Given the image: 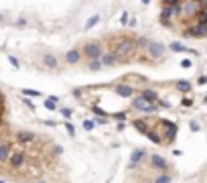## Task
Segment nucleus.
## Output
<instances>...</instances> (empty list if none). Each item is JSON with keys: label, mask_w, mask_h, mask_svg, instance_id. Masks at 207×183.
Listing matches in <instances>:
<instances>
[{"label": "nucleus", "mask_w": 207, "mask_h": 183, "mask_svg": "<svg viewBox=\"0 0 207 183\" xmlns=\"http://www.w3.org/2000/svg\"><path fill=\"white\" fill-rule=\"evenodd\" d=\"M136 47H138L136 39H120L116 45V53H118V57H130Z\"/></svg>", "instance_id": "nucleus-1"}, {"label": "nucleus", "mask_w": 207, "mask_h": 183, "mask_svg": "<svg viewBox=\"0 0 207 183\" xmlns=\"http://www.w3.org/2000/svg\"><path fill=\"white\" fill-rule=\"evenodd\" d=\"M83 55H85V57H88L89 61H92V59H102V57H104L102 43H100V41H89V43H85V47H83Z\"/></svg>", "instance_id": "nucleus-2"}, {"label": "nucleus", "mask_w": 207, "mask_h": 183, "mask_svg": "<svg viewBox=\"0 0 207 183\" xmlns=\"http://www.w3.org/2000/svg\"><path fill=\"white\" fill-rule=\"evenodd\" d=\"M146 53L152 59H162L165 53H167V47L162 45V43H148V45H146Z\"/></svg>", "instance_id": "nucleus-3"}, {"label": "nucleus", "mask_w": 207, "mask_h": 183, "mask_svg": "<svg viewBox=\"0 0 207 183\" xmlns=\"http://www.w3.org/2000/svg\"><path fill=\"white\" fill-rule=\"evenodd\" d=\"M185 35L187 37H195V39H201V37H207V23L203 25H193V27H189V30H185Z\"/></svg>", "instance_id": "nucleus-4"}, {"label": "nucleus", "mask_w": 207, "mask_h": 183, "mask_svg": "<svg viewBox=\"0 0 207 183\" xmlns=\"http://www.w3.org/2000/svg\"><path fill=\"white\" fill-rule=\"evenodd\" d=\"M162 124H165V130H167L165 141L167 142H172V141H175V136H177V132H179V126H177L175 122H171V120H162Z\"/></svg>", "instance_id": "nucleus-5"}, {"label": "nucleus", "mask_w": 207, "mask_h": 183, "mask_svg": "<svg viewBox=\"0 0 207 183\" xmlns=\"http://www.w3.org/2000/svg\"><path fill=\"white\" fill-rule=\"evenodd\" d=\"M150 165L158 171H169V161L165 159L162 155H152L150 157Z\"/></svg>", "instance_id": "nucleus-6"}, {"label": "nucleus", "mask_w": 207, "mask_h": 183, "mask_svg": "<svg viewBox=\"0 0 207 183\" xmlns=\"http://www.w3.org/2000/svg\"><path fill=\"white\" fill-rule=\"evenodd\" d=\"M114 94H118L120 98H132L134 96V88L130 84H118L114 88Z\"/></svg>", "instance_id": "nucleus-7"}, {"label": "nucleus", "mask_w": 207, "mask_h": 183, "mask_svg": "<svg viewBox=\"0 0 207 183\" xmlns=\"http://www.w3.org/2000/svg\"><path fill=\"white\" fill-rule=\"evenodd\" d=\"M146 157H148V152H146L144 149H136V151H132V155H130V169H134L140 161H144Z\"/></svg>", "instance_id": "nucleus-8"}, {"label": "nucleus", "mask_w": 207, "mask_h": 183, "mask_svg": "<svg viewBox=\"0 0 207 183\" xmlns=\"http://www.w3.org/2000/svg\"><path fill=\"white\" fill-rule=\"evenodd\" d=\"M8 163L12 165V167L14 169H20L24 165V152H20V151H14L10 155V161H8Z\"/></svg>", "instance_id": "nucleus-9"}, {"label": "nucleus", "mask_w": 207, "mask_h": 183, "mask_svg": "<svg viewBox=\"0 0 207 183\" xmlns=\"http://www.w3.org/2000/svg\"><path fill=\"white\" fill-rule=\"evenodd\" d=\"M16 141L23 142V145H29V142L34 141V132H31V130H19L16 132Z\"/></svg>", "instance_id": "nucleus-10"}, {"label": "nucleus", "mask_w": 207, "mask_h": 183, "mask_svg": "<svg viewBox=\"0 0 207 183\" xmlns=\"http://www.w3.org/2000/svg\"><path fill=\"white\" fill-rule=\"evenodd\" d=\"M65 61H67L69 65L79 63V61H81V51L79 49H69L67 53H65Z\"/></svg>", "instance_id": "nucleus-11"}, {"label": "nucleus", "mask_w": 207, "mask_h": 183, "mask_svg": "<svg viewBox=\"0 0 207 183\" xmlns=\"http://www.w3.org/2000/svg\"><path fill=\"white\" fill-rule=\"evenodd\" d=\"M118 53L116 51H108V53H104V57H102V63L106 65V67H112V65H116L118 63Z\"/></svg>", "instance_id": "nucleus-12"}, {"label": "nucleus", "mask_w": 207, "mask_h": 183, "mask_svg": "<svg viewBox=\"0 0 207 183\" xmlns=\"http://www.w3.org/2000/svg\"><path fill=\"white\" fill-rule=\"evenodd\" d=\"M140 96L144 100H148V102H158V92L152 90V88H144V90L140 92Z\"/></svg>", "instance_id": "nucleus-13"}, {"label": "nucleus", "mask_w": 207, "mask_h": 183, "mask_svg": "<svg viewBox=\"0 0 207 183\" xmlns=\"http://www.w3.org/2000/svg\"><path fill=\"white\" fill-rule=\"evenodd\" d=\"M43 65H45V67H49V69H57L59 61H57V57H55V55L47 53V55H43Z\"/></svg>", "instance_id": "nucleus-14"}, {"label": "nucleus", "mask_w": 207, "mask_h": 183, "mask_svg": "<svg viewBox=\"0 0 207 183\" xmlns=\"http://www.w3.org/2000/svg\"><path fill=\"white\" fill-rule=\"evenodd\" d=\"M0 161L2 163L10 161V147H8V142H0Z\"/></svg>", "instance_id": "nucleus-15"}, {"label": "nucleus", "mask_w": 207, "mask_h": 183, "mask_svg": "<svg viewBox=\"0 0 207 183\" xmlns=\"http://www.w3.org/2000/svg\"><path fill=\"white\" fill-rule=\"evenodd\" d=\"M132 126H134V128H136V130H138V132H140V134H144V136H146V134L150 132L148 124H146L144 120H134V122H132Z\"/></svg>", "instance_id": "nucleus-16"}, {"label": "nucleus", "mask_w": 207, "mask_h": 183, "mask_svg": "<svg viewBox=\"0 0 207 183\" xmlns=\"http://www.w3.org/2000/svg\"><path fill=\"white\" fill-rule=\"evenodd\" d=\"M169 49L171 51H175V53H193V49H187V47H185V45H181V43H171V45H169Z\"/></svg>", "instance_id": "nucleus-17"}, {"label": "nucleus", "mask_w": 207, "mask_h": 183, "mask_svg": "<svg viewBox=\"0 0 207 183\" xmlns=\"http://www.w3.org/2000/svg\"><path fill=\"white\" fill-rule=\"evenodd\" d=\"M191 81H187V80H181V81H177V90L179 92H183V94H187V92H191Z\"/></svg>", "instance_id": "nucleus-18"}, {"label": "nucleus", "mask_w": 207, "mask_h": 183, "mask_svg": "<svg viewBox=\"0 0 207 183\" xmlns=\"http://www.w3.org/2000/svg\"><path fill=\"white\" fill-rule=\"evenodd\" d=\"M154 183H172V175H169L167 171H161V175H157Z\"/></svg>", "instance_id": "nucleus-19"}, {"label": "nucleus", "mask_w": 207, "mask_h": 183, "mask_svg": "<svg viewBox=\"0 0 207 183\" xmlns=\"http://www.w3.org/2000/svg\"><path fill=\"white\" fill-rule=\"evenodd\" d=\"M20 94H23V96H29V98H39V96H43L39 90H31V88H23V90H20Z\"/></svg>", "instance_id": "nucleus-20"}, {"label": "nucleus", "mask_w": 207, "mask_h": 183, "mask_svg": "<svg viewBox=\"0 0 207 183\" xmlns=\"http://www.w3.org/2000/svg\"><path fill=\"white\" fill-rule=\"evenodd\" d=\"M146 138H148V141H150V142H154V145H162V138H161V136H158V134H157V132H152V130H150V132H148V134H146Z\"/></svg>", "instance_id": "nucleus-21"}, {"label": "nucleus", "mask_w": 207, "mask_h": 183, "mask_svg": "<svg viewBox=\"0 0 207 183\" xmlns=\"http://www.w3.org/2000/svg\"><path fill=\"white\" fill-rule=\"evenodd\" d=\"M98 23H100V14H93V16H89V19H88V23H85V29H93Z\"/></svg>", "instance_id": "nucleus-22"}, {"label": "nucleus", "mask_w": 207, "mask_h": 183, "mask_svg": "<svg viewBox=\"0 0 207 183\" xmlns=\"http://www.w3.org/2000/svg\"><path fill=\"white\" fill-rule=\"evenodd\" d=\"M102 67H104L102 59H92V61H89V69H92V71H100Z\"/></svg>", "instance_id": "nucleus-23"}, {"label": "nucleus", "mask_w": 207, "mask_h": 183, "mask_svg": "<svg viewBox=\"0 0 207 183\" xmlns=\"http://www.w3.org/2000/svg\"><path fill=\"white\" fill-rule=\"evenodd\" d=\"M45 108H47L49 112H55V110H57V102H55V100H51V98H47V100H45Z\"/></svg>", "instance_id": "nucleus-24"}, {"label": "nucleus", "mask_w": 207, "mask_h": 183, "mask_svg": "<svg viewBox=\"0 0 207 183\" xmlns=\"http://www.w3.org/2000/svg\"><path fill=\"white\" fill-rule=\"evenodd\" d=\"M59 112H61V116H63L65 120H69V118H71V114H73L71 108H59Z\"/></svg>", "instance_id": "nucleus-25"}, {"label": "nucleus", "mask_w": 207, "mask_h": 183, "mask_svg": "<svg viewBox=\"0 0 207 183\" xmlns=\"http://www.w3.org/2000/svg\"><path fill=\"white\" fill-rule=\"evenodd\" d=\"M189 128H191V132H199V130H201V124H199L197 120H191V122H189Z\"/></svg>", "instance_id": "nucleus-26"}, {"label": "nucleus", "mask_w": 207, "mask_h": 183, "mask_svg": "<svg viewBox=\"0 0 207 183\" xmlns=\"http://www.w3.org/2000/svg\"><path fill=\"white\" fill-rule=\"evenodd\" d=\"M65 130H67L69 136H75V128H73V124H71L69 120H65Z\"/></svg>", "instance_id": "nucleus-27"}, {"label": "nucleus", "mask_w": 207, "mask_h": 183, "mask_svg": "<svg viewBox=\"0 0 207 183\" xmlns=\"http://www.w3.org/2000/svg\"><path fill=\"white\" fill-rule=\"evenodd\" d=\"M93 126H96V120H83V130H93Z\"/></svg>", "instance_id": "nucleus-28"}, {"label": "nucleus", "mask_w": 207, "mask_h": 183, "mask_svg": "<svg viewBox=\"0 0 207 183\" xmlns=\"http://www.w3.org/2000/svg\"><path fill=\"white\" fill-rule=\"evenodd\" d=\"M126 116H128V112H116V114H112V118L114 120H126Z\"/></svg>", "instance_id": "nucleus-29"}, {"label": "nucleus", "mask_w": 207, "mask_h": 183, "mask_svg": "<svg viewBox=\"0 0 207 183\" xmlns=\"http://www.w3.org/2000/svg\"><path fill=\"white\" fill-rule=\"evenodd\" d=\"M92 112H93L96 116H106V110H102L100 106H92Z\"/></svg>", "instance_id": "nucleus-30"}, {"label": "nucleus", "mask_w": 207, "mask_h": 183, "mask_svg": "<svg viewBox=\"0 0 207 183\" xmlns=\"http://www.w3.org/2000/svg\"><path fill=\"white\" fill-rule=\"evenodd\" d=\"M136 43H138V47H142V49H146V45H148V39H144V37H140V39H136Z\"/></svg>", "instance_id": "nucleus-31"}, {"label": "nucleus", "mask_w": 207, "mask_h": 183, "mask_svg": "<svg viewBox=\"0 0 207 183\" xmlns=\"http://www.w3.org/2000/svg\"><path fill=\"white\" fill-rule=\"evenodd\" d=\"M8 61H10V65H12V67H16V69H19V67H20V63H19V59H16V57H14V55H8Z\"/></svg>", "instance_id": "nucleus-32"}, {"label": "nucleus", "mask_w": 207, "mask_h": 183, "mask_svg": "<svg viewBox=\"0 0 207 183\" xmlns=\"http://www.w3.org/2000/svg\"><path fill=\"white\" fill-rule=\"evenodd\" d=\"M106 122H108L106 116H96V124H98V126H104Z\"/></svg>", "instance_id": "nucleus-33"}, {"label": "nucleus", "mask_w": 207, "mask_h": 183, "mask_svg": "<svg viewBox=\"0 0 207 183\" xmlns=\"http://www.w3.org/2000/svg\"><path fill=\"white\" fill-rule=\"evenodd\" d=\"M191 65H193V61H191V59H183V61H181V67H183V69H189Z\"/></svg>", "instance_id": "nucleus-34"}, {"label": "nucleus", "mask_w": 207, "mask_h": 183, "mask_svg": "<svg viewBox=\"0 0 207 183\" xmlns=\"http://www.w3.org/2000/svg\"><path fill=\"white\" fill-rule=\"evenodd\" d=\"M53 152H55L57 157H59V155H63V147H61V145H55V147H53Z\"/></svg>", "instance_id": "nucleus-35"}, {"label": "nucleus", "mask_w": 207, "mask_h": 183, "mask_svg": "<svg viewBox=\"0 0 207 183\" xmlns=\"http://www.w3.org/2000/svg\"><path fill=\"white\" fill-rule=\"evenodd\" d=\"M197 84H199V86H205V84H207V75H199V80H197Z\"/></svg>", "instance_id": "nucleus-36"}, {"label": "nucleus", "mask_w": 207, "mask_h": 183, "mask_svg": "<svg viewBox=\"0 0 207 183\" xmlns=\"http://www.w3.org/2000/svg\"><path fill=\"white\" fill-rule=\"evenodd\" d=\"M120 23H122V25L128 23V12H122V16H120Z\"/></svg>", "instance_id": "nucleus-37"}, {"label": "nucleus", "mask_w": 207, "mask_h": 183, "mask_svg": "<svg viewBox=\"0 0 207 183\" xmlns=\"http://www.w3.org/2000/svg\"><path fill=\"white\" fill-rule=\"evenodd\" d=\"M24 104H27V106L31 108V110H34V106H33V102H31V100H29V96H24Z\"/></svg>", "instance_id": "nucleus-38"}, {"label": "nucleus", "mask_w": 207, "mask_h": 183, "mask_svg": "<svg viewBox=\"0 0 207 183\" xmlns=\"http://www.w3.org/2000/svg\"><path fill=\"white\" fill-rule=\"evenodd\" d=\"M183 106H187V108H189V106H193V100H189V98H185V100H183Z\"/></svg>", "instance_id": "nucleus-39"}, {"label": "nucleus", "mask_w": 207, "mask_h": 183, "mask_svg": "<svg viewBox=\"0 0 207 183\" xmlns=\"http://www.w3.org/2000/svg\"><path fill=\"white\" fill-rule=\"evenodd\" d=\"M73 96H75V98H81V90L75 88V90H73Z\"/></svg>", "instance_id": "nucleus-40"}, {"label": "nucleus", "mask_w": 207, "mask_h": 183, "mask_svg": "<svg viewBox=\"0 0 207 183\" xmlns=\"http://www.w3.org/2000/svg\"><path fill=\"white\" fill-rule=\"evenodd\" d=\"M16 25H19V27H24L27 23H24V19H19V20H16Z\"/></svg>", "instance_id": "nucleus-41"}, {"label": "nucleus", "mask_w": 207, "mask_h": 183, "mask_svg": "<svg viewBox=\"0 0 207 183\" xmlns=\"http://www.w3.org/2000/svg\"><path fill=\"white\" fill-rule=\"evenodd\" d=\"M150 2V0H142V4H148Z\"/></svg>", "instance_id": "nucleus-42"}, {"label": "nucleus", "mask_w": 207, "mask_h": 183, "mask_svg": "<svg viewBox=\"0 0 207 183\" xmlns=\"http://www.w3.org/2000/svg\"><path fill=\"white\" fill-rule=\"evenodd\" d=\"M0 183H6V181H4V179H2V181H0Z\"/></svg>", "instance_id": "nucleus-43"}, {"label": "nucleus", "mask_w": 207, "mask_h": 183, "mask_svg": "<svg viewBox=\"0 0 207 183\" xmlns=\"http://www.w3.org/2000/svg\"><path fill=\"white\" fill-rule=\"evenodd\" d=\"M39 183H43V181H39Z\"/></svg>", "instance_id": "nucleus-44"}]
</instances>
